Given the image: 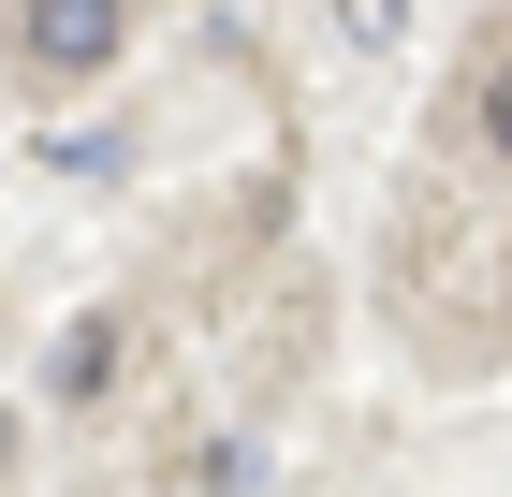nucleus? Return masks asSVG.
Returning <instances> with one entry per match:
<instances>
[{
    "mask_svg": "<svg viewBox=\"0 0 512 497\" xmlns=\"http://www.w3.org/2000/svg\"><path fill=\"white\" fill-rule=\"evenodd\" d=\"M0 468H15V410H0Z\"/></svg>",
    "mask_w": 512,
    "mask_h": 497,
    "instance_id": "nucleus-5",
    "label": "nucleus"
},
{
    "mask_svg": "<svg viewBox=\"0 0 512 497\" xmlns=\"http://www.w3.org/2000/svg\"><path fill=\"white\" fill-rule=\"evenodd\" d=\"M103 381H118V322H74V337L44 351V395H74V410H88Z\"/></svg>",
    "mask_w": 512,
    "mask_h": 497,
    "instance_id": "nucleus-2",
    "label": "nucleus"
},
{
    "mask_svg": "<svg viewBox=\"0 0 512 497\" xmlns=\"http://www.w3.org/2000/svg\"><path fill=\"white\" fill-rule=\"evenodd\" d=\"M483 147L512 161V59H498V74H483Z\"/></svg>",
    "mask_w": 512,
    "mask_h": 497,
    "instance_id": "nucleus-4",
    "label": "nucleus"
},
{
    "mask_svg": "<svg viewBox=\"0 0 512 497\" xmlns=\"http://www.w3.org/2000/svg\"><path fill=\"white\" fill-rule=\"evenodd\" d=\"M395 15H410V0H337V30H352V44H395Z\"/></svg>",
    "mask_w": 512,
    "mask_h": 497,
    "instance_id": "nucleus-3",
    "label": "nucleus"
},
{
    "mask_svg": "<svg viewBox=\"0 0 512 497\" xmlns=\"http://www.w3.org/2000/svg\"><path fill=\"white\" fill-rule=\"evenodd\" d=\"M15 59L30 74H103L118 59V0H30L15 15Z\"/></svg>",
    "mask_w": 512,
    "mask_h": 497,
    "instance_id": "nucleus-1",
    "label": "nucleus"
}]
</instances>
